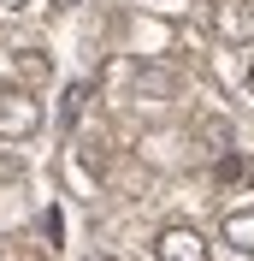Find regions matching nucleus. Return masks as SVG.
I'll return each instance as SVG.
<instances>
[{
	"label": "nucleus",
	"instance_id": "9d476101",
	"mask_svg": "<svg viewBox=\"0 0 254 261\" xmlns=\"http://www.w3.org/2000/svg\"><path fill=\"white\" fill-rule=\"evenodd\" d=\"M42 226H48V238H53V244L65 238V220H59V208H48V220H42Z\"/></svg>",
	"mask_w": 254,
	"mask_h": 261
},
{
	"label": "nucleus",
	"instance_id": "1a4fd4ad",
	"mask_svg": "<svg viewBox=\"0 0 254 261\" xmlns=\"http://www.w3.org/2000/svg\"><path fill=\"white\" fill-rule=\"evenodd\" d=\"M83 101H89V83H71V89H65V125H77Z\"/></svg>",
	"mask_w": 254,
	"mask_h": 261
},
{
	"label": "nucleus",
	"instance_id": "20e7f679",
	"mask_svg": "<svg viewBox=\"0 0 254 261\" xmlns=\"http://www.w3.org/2000/svg\"><path fill=\"white\" fill-rule=\"evenodd\" d=\"M213 178H219V190H242V184L254 178V154H219V166H213Z\"/></svg>",
	"mask_w": 254,
	"mask_h": 261
},
{
	"label": "nucleus",
	"instance_id": "0eeeda50",
	"mask_svg": "<svg viewBox=\"0 0 254 261\" xmlns=\"http://www.w3.org/2000/svg\"><path fill=\"white\" fill-rule=\"evenodd\" d=\"M18 71H24V83H48L53 77V65H48L42 48H24V54H18Z\"/></svg>",
	"mask_w": 254,
	"mask_h": 261
},
{
	"label": "nucleus",
	"instance_id": "ddd939ff",
	"mask_svg": "<svg viewBox=\"0 0 254 261\" xmlns=\"http://www.w3.org/2000/svg\"><path fill=\"white\" fill-rule=\"evenodd\" d=\"M248 95H254V65H248Z\"/></svg>",
	"mask_w": 254,
	"mask_h": 261
},
{
	"label": "nucleus",
	"instance_id": "6e6552de",
	"mask_svg": "<svg viewBox=\"0 0 254 261\" xmlns=\"http://www.w3.org/2000/svg\"><path fill=\"white\" fill-rule=\"evenodd\" d=\"M136 83H142V95H172V71H160V65H142Z\"/></svg>",
	"mask_w": 254,
	"mask_h": 261
},
{
	"label": "nucleus",
	"instance_id": "f8f14e48",
	"mask_svg": "<svg viewBox=\"0 0 254 261\" xmlns=\"http://www.w3.org/2000/svg\"><path fill=\"white\" fill-rule=\"evenodd\" d=\"M18 6H24V0H0V12H18Z\"/></svg>",
	"mask_w": 254,
	"mask_h": 261
},
{
	"label": "nucleus",
	"instance_id": "7ed1b4c3",
	"mask_svg": "<svg viewBox=\"0 0 254 261\" xmlns=\"http://www.w3.org/2000/svg\"><path fill=\"white\" fill-rule=\"evenodd\" d=\"M154 261H207V238L195 226H166L154 238Z\"/></svg>",
	"mask_w": 254,
	"mask_h": 261
},
{
	"label": "nucleus",
	"instance_id": "423d86ee",
	"mask_svg": "<svg viewBox=\"0 0 254 261\" xmlns=\"http://www.w3.org/2000/svg\"><path fill=\"white\" fill-rule=\"evenodd\" d=\"M195 137H201L213 154H231V119H219V113H207L201 125H195Z\"/></svg>",
	"mask_w": 254,
	"mask_h": 261
},
{
	"label": "nucleus",
	"instance_id": "f03ea898",
	"mask_svg": "<svg viewBox=\"0 0 254 261\" xmlns=\"http://www.w3.org/2000/svg\"><path fill=\"white\" fill-rule=\"evenodd\" d=\"M213 36L219 42H254V6L248 0H213Z\"/></svg>",
	"mask_w": 254,
	"mask_h": 261
},
{
	"label": "nucleus",
	"instance_id": "9b49d317",
	"mask_svg": "<svg viewBox=\"0 0 254 261\" xmlns=\"http://www.w3.org/2000/svg\"><path fill=\"white\" fill-rule=\"evenodd\" d=\"M71 6H77V0H53V12H71Z\"/></svg>",
	"mask_w": 254,
	"mask_h": 261
},
{
	"label": "nucleus",
	"instance_id": "f257e3e1",
	"mask_svg": "<svg viewBox=\"0 0 254 261\" xmlns=\"http://www.w3.org/2000/svg\"><path fill=\"white\" fill-rule=\"evenodd\" d=\"M42 130V101L30 89H0V137L6 143H24Z\"/></svg>",
	"mask_w": 254,
	"mask_h": 261
},
{
	"label": "nucleus",
	"instance_id": "39448f33",
	"mask_svg": "<svg viewBox=\"0 0 254 261\" xmlns=\"http://www.w3.org/2000/svg\"><path fill=\"white\" fill-rule=\"evenodd\" d=\"M225 244L242 249V255H254V208H237V214H225Z\"/></svg>",
	"mask_w": 254,
	"mask_h": 261
}]
</instances>
